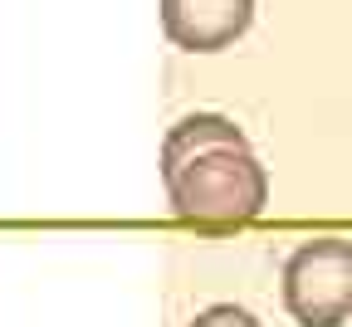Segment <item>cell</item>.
I'll return each instance as SVG.
<instances>
[{"instance_id": "6da1fadb", "label": "cell", "mask_w": 352, "mask_h": 327, "mask_svg": "<svg viewBox=\"0 0 352 327\" xmlns=\"http://www.w3.org/2000/svg\"><path fill=\"white\" fill-rule=\"evenodd\" d=\"M162 181L176 220L196 229H240L270 205V171L226 113H191L166 132Z\"/></svg>"}, {"instance_id": "7a4b0ae2", "label": "cell", "mask_w": 352, "mask_h": 327, "mask_svg": "<svg viewBox=\"0 0 352 327\" xmlns=\"http://www.w3.org/2000/svg\"><path fill=\"white\" fill-rule=\"evenodd\" d=\"M284 308L298 327H342L352 317V240L298 245L284 259Z\"/></svg>"}, {"instance_id": "3957f363", "label": "cell", "mask_w": 352, "mask_h": 327, "mask_svg": "<svg viewBox=\"0 0 352 327\" xmlns=\"http://www.w3.org/2000/svg\"><path fill=\"white\" fill-rule=\"evenodd\" d=\"M254 25V0H162V30L186 54H215Z\"/></svg>"}, {"instance_id": "277c9868", "label": "cell", "mask_w": 352, "mask_h": 327, "mask_svg": "<svg viewBox=\"0 0 352 327\" xmlns=\"http://www.w3.org/2000/svg\"><path fill=\"white\" fill-rule=\"evenodd\" d=\"M186 327H259V317H254L250 308H240V303H210V308H201Z\"/></svg>"}]
</instances>
